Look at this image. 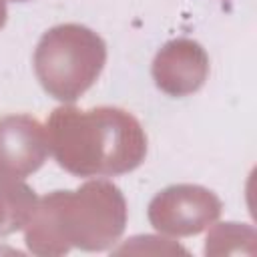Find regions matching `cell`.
I'll return each instance as SVG.
<instances>
[{
    "label": "cell",
    "mask_w": 257,
    "mask_h": 257,
    "mask_svg": "<svg viewBox=\"0 0 257 257\" xmlns=\"http://www.w3.org/2000/svg\"><path fill=\"white\" fill-rule=\"evenodd\" d=\"M54 161L76 177H116L135 171L147 157V135L118 106H58L46 120Z\"/></svg>",
    "instance_id": "obj_1"
},
{
    "label": "cell",
    "mask_w": 257,
    "mask_h": 257,
    "mask_svg": "<svg viewBox=\"0 0 257 257\" xmlns=\"http://www.w3.org/2000/svg\"><path fill=\"white\" fill-rule=\"evenodd\" d=\"M126 227V201L110 181H86L74 191H52L38 199L24 227L28 251L58 257L70 249L106 251Z\"/></svg>",
    "instance_id": "obj_2"
},
{
    "label": "cell",
    "mask_w": 257,
    "mask_h": 257,
    "mask_svg": "<svg viewBox=\"0 0 257 257\" xmlns=\"http://www.w3.org/2000/svg\"><path fill=\"white\" fill-rule=\"evenodd\" d=\"M104 64V40L74 22L46 30L34 50V74L40 86L60 102L80 98L96 82Z\"/></svg>",
    "instance_id": "obj_3"
},
{
    "label": "cell",
    "mask_w": 257,
    "mask_h": 257,
    "mask_svg": "<svg viewBox=\"0 0 257 257\" xmlns=\"http://www.w3.org/2000/svg\"><path fill=\"white\" fill-rule=\"evenodd\" d=\"M219 197L201 185H171L149 203V223L165 235L189 237L209 229L221 215Z\"/></svg>",
    "instance_id": "obj_4"
},
{
    "label": "cell",
    "mask_w": 257,
    "mask_h": 257,
    "mask_svg": "<svg viewBox=\"0 0 257 257\" xmlns=\"http://www.w3.org/2000/svg\"><path fill=\"white\" fill-rule=\"evenodd\" d=\"M44 124L30 114L0 116V179H26L48 159Z\"/></svg>",
    "instance_id": "obj_5"
},
{
    "label": "cell",
    "mask_w": 257,
    "mask_h": 257,
    "mask_svg": "<svg viewBox=\"0 0 257 257\" xmlns=\"http://www.w3.org/2000/svg\"><path fill=\"white\" fill-rule=\"evenodd\" d=\"M159 90L169 96H189L209 78V54L191 38H175L163 44L151 66Z\"/></svg>",
    "instance_id": "obj_6"
},
{
    "label": "cell",
    "mask_w": 257,
    "mask_h": 257,
    "mask_svg": "<svg viewBox=\"0 0 257 257\" xmlns=\"http://www.w3.org/2000/svg\"><path fill=\"white\" fill-rule=\"evenodd\" d=\"M38 199L22 179H0V235L24 231L36 213Z\"/></svg>",
    "instance_id": "obj_7"
},
{
    "label": "cell",
    "mask_w": 257,
    "mask_h": 257,
    "mask_svg": "<svg viewBox=\"0 0 257 257\" xmlns=\"http://www.w3.org/2000/svg\"><path fill=\"white\" fill-rule=\"evenodd\" d=\"M257 233L245 223H217L209 227L205 239V255H253Z\"/></svg>",
    "instance_id": "obj_8"
},
{
    "label": "cell",
    "mask_w": 257,
    "mask_h": 257,
    "mask_svg": "<svg viewBox=\"0 0 257 257\" xmlns=\"http://www.w3.org/2000/svg\"><path fill=\"white\" fill-rule=\"evenodd\" d=\"M8 18V10H6V0H0V28L6 24Z\"/></svg>",
    "instance_id": "obj_9"
},
{
    "label": "cell",
    "mask_w": 257,
    "mask_h": 257,
    "mask_svg": "<svg viewBox=\"0 0 257 257\" xmlns=\"http://www.w3.org/2000/svg\"><path fill=\"white\" fill-rule=\"evenodd\" d=\"M14 2H26V0H14Z\"/></svg>",
    "instance_id": "obj_10"
}]
</instances>
